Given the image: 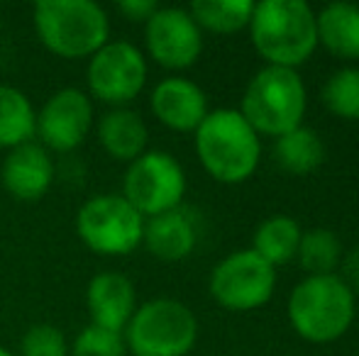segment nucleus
Masks as SVG:
<instances>
[{"label": "nucleus", "mask_w": 359, "mask_h": 356, "mask_svg": "<svg viewBox=\"0 0 359 356\" xmlns=\"http://www.w3.org/2000/svg\"><path fill=\"white\" fill-rule=\"evenodd\" d=\"M250 37L266 66L296 71L318 49L316 13L303 0H262L255 3Z\"/></svg>", "instance_id": "obj_1"}, {"label": "nucleus", "mask_w": 359, "mask_h": 356, "mask_svg": "<svg viewBox=\"0 0 359 356\" xmlns=\"http://www.w3.org/2000/svg\"><path fill=\"white\" fill-rule=\"evenodd\" d=\"M196 154L215 180L237 185L255 176L262 159V139L240 110L217 108L196 129Z\"/></svg>", "instance_id": "obj_2"}, {"label": "nucleus", "mask_w": 359, "mask_h": 356, "mask_svg": "<svg viewBox=\"0 0 359 356\" xmlns=\"http://www.w3.org/2000/svg\"><path fill=\"white\" fill-rule=\"evenodd\" d=\"M355 293L337 273L306 276L288 295V322L301 339L330 344L352 327Z\"/></svg>", "instance_id": "obj_3"}, {"label": "nucleus", "mask_w": 359, "mask_h": 356, "mask_svg": "<svg viewBox=\"0 0 359 356\" xmlns=\"http://www.w3.org/2000/svg\"><path fill=\"white\" fill-rule=\"evenodd\" d=\"M32 22L39 42L62 59L93 57L110 37L108 15L93 0H39Z\"/></svg>", "instance_id": "obj_4"}, {"label": "nucleus", "mask_w": 359, "mask_h": 356, "mask_svg": "<svg viewBox=\"0 0 359 356\" xmlns=\"http://www.w3.org/2000/svg\"><path fill=\"white\" fill-rule=\"evenodd\" d=\"M308 108V93L301 73L293 69L264 66L255 73L242 93L240 113L257 134L279 139L301 127Z\"/></svg>", "instance_id": "obj_5"}, {"label": "nucleus", "mask_w": 359, "mask_h": 356, "mask_svg": "<svg viewBox=\"0 0 359 356\" xmlns=\"http://www.w3.org/2000/svg\"><path fill=\"white\" fill-rule=\"evenodd\" d=\"M123 337L133 356H186L198 339V320L189 305L156 298L135 310Z\"/></svg>", "instance_id": "obj_6"}, {"label": "nucleus", "mask_w": 359, "mask_h": 356, "mask_svg": "<svg viewBox=\"0 0 359 356\" xmlns=\"http://www.w3.org/2000/svg\"><path fill=\"white\" fill-rule=\"evenodd\" d=\"M81 242L103 257H125L142 244L144 218L123 195H95L76 213Z\"/></svg>", "instance_id": "obj_7"}, {"label": "nucleus", "mask_w": 359, "mask_h": 356, "mask_svg": "<svg viewBox=\"0 0 359 356\" xmlns=\"http://www.w3.org/2000/svg\"><path fill=\"white\" fill-rule=\"evenodd\" d=\"M186 195V173L169 152H144L125 171L123 198L142 218L181 208Z\"/></svg>", "instance_id": "obj_8"}, {"label": "nucleus", "mask_w": 359, "mask_h": 356, "mask_svg": "<svg viewBox=\"0 0 359 356\" xmlns=\"http://www.w3.org/2000/svg\"><path fill=\"white\" fill-rule=\"evenodd\" d=\"M208 288L220 308L250 313L271 300L276 288V269L252 249H240L213 269Z\"/></svg>", "instance_id": "obj_9"}, {"label": "nucleus", "mask_w": 359, "mask_h": 356, "mask_svg": "<svg viewBox=\"0 0 359 356\" xmlns=\"http://www.w3.org/2000/svg\"><path fill=\"white\" fill-rule=\"evenodd\" d=\"M147 83V59L135 44L108 42L90 57L88 88L90 95L105 105L133 103Z\"/></svg>", "instance_id": "obj_10"}, {"label": "nucleus", "mask_w": 359, "mask_h": 356, "mask_svg": "<svg viewBox=\"0 0 359 356\" xmlns=\"http://www.w3.org/2000/svg\"><path fill=\"white\" fill-rule=\"evenodd\" d=\"M147 52L159 66L181 71L198 62L203 52V29L189 10L159 8L144 24Z\"/></svg>", "instance_id": "obj_11"}, {"label": "nucleus", "mask_w": 359, "mask_h": 356, "mask_svg": "<svg viewBox=\"0 0 359 356\" xmlns=\"http://www.w3.org/2000/svg\"><path fill=\"white\" fill-rule=\"evenodd\" d=\"M93 124L90 98L79 88H62L44 103L34 120V134L42 144L54 152H74L83 144Z\"/></svg>", "instance_id": "obj_12"}, {"label": "nucleus", "mask_w": 359, "mask_h": 356, "mask_svg": "<svg viewBox=\"0 0 359 356\" xmlns=\"http://www.w3.org/2000/svg\"><path fill=\"white\" fill-rule=\"evenodd\" d=\"M149 105L154 118L174 132H196L210 113L208 95L203 93V88L181 76L156 83Z\"/></svg>", "instance_id": "obj_13"}, {"label": "nucleus", "mask_w": 359, "mask_h": 356, "mask_svg": "<svg viewBox=\"0 0 359 356\" xmlns=\"http://www.w3.org/2000/svg\"><path fill=\"white\" fill-rule=\"evenodd\" d=\"M86 303H88L90 325L113 329V332H125L130 318L137 310V295L128 276L118 271H105L90 278Z\"/></svg>", "instance_id": "obj_14"}, {"label": "nucleus", "mask_w": 359, "mask_h": 356, "mask_svg": "<svg viewBox=\"0 0 359 356\" xmlns=\"http://www.w3.org/2000/svg\"><path fill=\"white\" fill-rule=\"evenodd\" d=\"M3 185L13 198L22 203L39 200L49 190L54 180V164L42 144H20L10 149L0 169Z\"/></svg>", "instance_id": "obj_15"}, {"label": "nucleus", "mask_w": 359, "mask_h": 356, "mask_svg": "<svg viewBox=\"0 0 359 356\" xmlns=\"http://www.w3.org/2000/svg\"><path fill=\"white\" fill-rule=\"evenodd\" d=\"M142 242L161 262H184L198 244V227L194 215L184 208H174L169 213L147 218Z\"/></svg>", "instance_id": "obj_16"}, {"label": "nucleus", "mask_w": 359, "mask_h": 356, "mask_svg": "<svg viewBox=\"0 0 359 356\" xmlns=\"http://www.w3.org/2000/svg\"><path fill=\"white\" fill-rule=\"evenodd\" d=\"M147 132L144 120L140 113L128 108H113L105 113L98 122V142L105 152L118 162H130L140 159L147 152Z\"/></svg>", "instance_id": "obj_17"}, {"label": "nucleus", "mask_w": 359, "mask_h": 356, "mask_svg": "<svg viewBox=\"0 0 359 356\" xmlns=\"http://www.w3.org/2000/svg\"><path fill=\"white\" fill-rule=\"evenodd\" d=\"M318 44L332 57L357 62L359 59V5L330 3L316 13Z\"/></svg>", "instance_id": "obj_18"}, {"label": "nucleus", "mask_w": 359, "mask_h": 356, "mask_svg": "<svg viewBox=\"0 0 359 356\" xmlns=\"http://www.w3.org/2000/svg\"><path fill=\"white\" fill-rule=\"evenodd\" d=\"M274 162L279 164L281 171L293 176H308L325 162V144L316 129L301 124L274 142Z\"/></svg>", "instance_id": "obj_19"}, {"label": "nucleus", "mask_w": 359, "mask_h": 356, "mask_svg": "<svg viewBox=\"0 0 359 356\" xmlns=\"http://www.w3.org/2000/svg\"><path fill=\"white\" fill-rule=\"evenodd\" d=\"M301 237L303 229L296 220L288 215H274L257 227L255 239H252V252H257L266 264L276 269L296 259Z\"/></svg>", "instance_id": "obj_20"}, {"label": "nucleus", "mask_w": 359, "mask_h": 356, "mask_svg": "<svg viewBox=\"0 0 359 356\" xmlns=\"http://www.w3.org/2000/svg\"><path fill=\"white\" fill-rule=\"evenodd\" d=\"M37 113L22 90L0 86V149H15L32 142Z\"/></svg>", "instance_id": "obj_21"}, {"label": "nucleus", "mask_w": 359, "mask_h": 356, "mask_svg": "<svg viewBox=\"0 0 359 356\" xmlns=\"http://www.w3.org/2000/svg\"><path fill=\"white\" fill-rule=\"evenodd\" d=\"M201 29L215 34H235L250 27L255 3L252 0H196L189 8Z\"/></svg>", "instance_id": "obj_22"}, {"label": "nucleus", "mask_w": 359, "mask_h": 356, "mask_svg": "<svg viewBox=\"0 0 359 356\" xmlns=\"http://www.w3.org/2000/svg\"><path fill=\"white\" fill-rule=\"evenodd\" d=\"M342 242L332 229L313 227L306 229L298 244V264L308 271V276H330L342 264Z\"/></svg>", "instance_id": "obj_23"}, {"label": "nucleus", "mask_w": 359, "mask_h": 356, "mask_svg": "<svg viewBox=\"0 0 359 356\" xmlns=\"http://www.w3.org/2000/svg\"><path fill=\"white\" fill-rule=\"evenodd\" d=\"M320 98L335 118L359 122V66L337 69L325 81Z\"/></svg>", "instance_id": "obj_24"}, {"label": "nucleus", "mask_w": 359, "mask_h": 356, "mask_svg": "<svg viewBox=\"0 0 359 356\" xmlns=\"http://www.w3.org/2000/svg\"><path fill=\"white\" fill-rule=\"evenodd\" d=\"M74 356H125L128 347H125L123 332H113V329L98 327V325H88L76 334L72 344Z\"/></svg>", "instance_id": "obj_25"}, {"label": "nucleus", "mask_w": 359, "mask_h": 356, "mask_svg": "<svg viewBox=\"0 0 359 356\" xmlns=\"http://www.w3.org/2000/svg\"><path fill=\"white\" fill-rule=\"evenodd\" d=\"M22 356H67V337L54 325H32L20 342Z\"/></svg>", "instance_id": "obj_26"}, {"label": "nucleus", "mask_w": 359, "mask_h": 356, "mask_svg": "<svg viewBox=\"0 0 359 356\" xmlns=\"http://www.w3.org/2000/svg\"><path fill=\"white\" fill-rule=\"evenodd\" d=\"M159 10V5L154 0H120L118 3V13L125 15L130 22H144L151 17V15Z\"/></svg>", "instance_id": "obj_27"}, {"label": "nucleus", "mask_w": 359, "mask_h": 356, "mask_svg": "<svg viewBox=\"0 0 359 356\" xmlns=\"http://www.w3.org/2000/svg\"><path fill=\"white\" fill-rule=\"evenodd\" d=\"M340 278L345 280V285L352 290L355 295H359V247L350 249V252L342 257L340 264Z\"/></svg>", "instance_id": "obj_28"}, {"label": "nucleus", "mask_w": 359, "mask_h": 356, "mask_svg": "<svg viewBox=\"0 0 359 356\" xmlns=\"http://www.w3.org/2000/svg\"><path fill=\"white\" fill-rule=\"evenodd\" d=\"M0 356H13V354H10V352H8V349H5V347H0Z\"/></svg>", "instance_id": "obj_29"}]
</instances>
